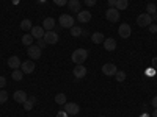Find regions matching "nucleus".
<instances>
[{
    "label": "nucleus",
    "mask_w": 157,
    "mask_h": 117,
    "mask_svg": "<svg viewBox=\"0 0 157 117\" xmlns=\"http://www.w3.org/2000/svg\"><path fill=\"white\" fill-rule=\"evenodd\" d=\"M88 58V51L85 48H77L72 51V55H71V59L75 62V64H83Z\"/></svg>",
    "instance_id": "f257e3e1"
},
{
    "label": "nucleus",
    "mask_w": 157,
    "mask_h": 117,
    "mask_svg": "<svg viewBox=\"0 0 157 117\" xmlns=\"http://www.w3.org/2000/svg\"><path fill=\"white\" fill-rule=\"evenodd\" d=\"M58 22H60V27L61 28H72L74 27V17L71 16V14H61L60 16V19H58Z\"/></svg>",
    "instance_id": "f03ea898"
},
{
    "label": "nucleus",
    "mask_w": 157,
    "mask_h": 117,
    "mask_svg": "<svg viewBox=\"0 0 157 117\" xmlns=\"http://www.w3.org/2000/svg\"><path fill=\"white\" fill-rule=\"evenodd\" d=\"M64 111H66L68 115H77L78 112H80V106L74 101H66L64 103Z\"/></svg>",
    "instance_id": "7ed1b4c3"
},
{
    "label": "nucleus",
    "mask_w": 157,
    "mask_h": 117,
    "mask_svg": "<svg viewBox=\"0 0 157 117\" xmlns=\"http://www.w3.org/2000/svg\"><path fill=\"white\" fill-rule=\"evenodd\" d=\"M151 23H152V16H149L148 12H143V14H140L137 17V25L138 27H149Z\"/></svg>",
    "instance_id": "20e7f679"
},
{
    "label": "nucleus",
    "mask_w": 157,
    "mask_h": 117,
    "mask_svg": "<svg viewBox=\"0 0 157 117\" xmlns=\"http://www.w3.org/2000/svg\"><path fill=\"white\" fill-rule=\"evenodd\" d=\"M105 17H107L109 22H118V20H120V11H118L115 6H110L105 11Z\"/></svg>",
    "instance_id": "39448f33"
},
{
    "label": "nucleus",
    "mask_w": 157,
    "mask_h": 117,
    "mask_svg": "<svg viewBox=\"0 0 157 117\" xmlns=\"http://www.w3.org/2000/svg\"><path fill=\"white\" fill-rule=\"evenodd\" d=\"M43 39L47 42V45H54V44L58 42L60 37H58V34H57L54 30H50V31H46V33H44V37H43Z\"/></svg>",
    "instance_id": "423d86ee"
},
{
    "label": "nucleus",
    "mask_w": 157,
    "mask_h": 117,
    "mask_svg": "<svg viewBox=\"0 0 157 117\" xmlns=\"http://www.w3.org/2000/svg\"><path fill=\"white\" fill-rule=\"evenodd\" d=\"M41 50H43V48H39L38 45H30V47H27V53H29L30 59H39V58H41Z\"/></svg>",
    "instance_id": "0eeeda50"
},
{
    "label": "nucleus",
    "mask_w": 157,
    "mask_h": 117,
    "mask_svg": "<svg viewBox=\"0 0 157 117\" xmlns=\"http://www.w3.org/2000/svg\"><path fill=\"white\" fill-rule=\"evenodd\" d=\"M44 33H46V30L43 28V25H33V28L30 30V34L35 39H43L44 37Z\"/></svg>",
    "instance_id": "6e6552de"
},
{
    "label": "nucleus",
    "mask_w": 157,
    "mask_h": 117,
    "mask_svg": "<svg viewBox=\"0 0 157 117\" xmlns=\"http://www.w3.org/2000/svg\"><path fill=\"white\" fill-rule=\"evenodd\" d=\"M130 33H132V28H130L129 23H121L120 28H118V34H120L123 39H127L130 36Z\"/></svg>",
    "instance_id": "1a4fd4ad"
},
{
    "label": "nucleus",
    "mask_w": 157,
    "mask_h": 117,
    "mask_svg": "<svg viewBox=\"0 0 157 117\" xmlns=\"http://www.w3.org/2000/svg\"><path fill=\"white\" fill-rule=\"evenodd\" d=\"M68 8L71 12H80L82 11V2L80 0H68Z\"/></svg>",
    "instance_id": "9d476101"
},
{
    "label": "nucleus",
    "mask_w": 157,
    "mask_h": 117,
    "mask_svg": "<svg viewBox=\"0 0 157 117\" xmlns=\"http://www.w3.org/2000/svg\"><path fill=\"white\" fill-rule=\"evenodd\" d=\"M77 20L82 23H88L91 20V12L88 9H82L80 12H77Z\"/></svg>",
    "instance_id": "9b49d317"
},
{
    "label": "nucleus",
    "mask_w": 157,
    "mask_h": 117,
    "mask_svg": "<svg viewBox=\"0 0 157 117\" xmlns=\"http://www.w3.org/2000/svg\"><path fill=\"white\" fill-rule=\"evenodd\" d=\"M102 72H104V75L112 76V75H115V73L118 72V69H116V66H115V64H112V62H107V64H104V66H102Z\"/></svg>",
    "instance_id": "f8f14e48"
},
{
    "label": "nucleus",
    "mask_w": 157,
    "mask_h": 117,
    "mask_svg": "<svg viewBox=\"0 0 157 117\" xmlns=\"http://www.w3.org/2000/svg\"><path fill=\"white\" fill-rule=\"evenodd\" d=\"M86 75V67L83 64H75V69H74V76L75 78H83Z\"/></svg>",
    "instance_id": "ddd939ff"
},
{
    "label": "nucleus",
    "mask_w": 157,
    "mask_h": 117,
    "mask_svg": "<svg viewBox=\"0 0 157 117\" xmlns=\"http://www.w3.org/2000/svg\"><path fill=\"white\" fill-rule=\"evenodd\" d=\"M8 66H10V67H11L13 70H16V69H21L22 62H21L19 56H11V58H8Z\"/></svg>",
    "instance_id": "4468645a"
},
{
    "label": "nucleus",
    "mask_w": 157,
    "mask_h": 117,
    "mask_svg": "<svg viewBox=\"0 0 157 117\" xmlns=\"http://www.w3.org/2000/svg\"><path fill=\"white\" fill-rule=\"evenodd\" d=\"M21 70H22L24 73H33V70H35V62H33V61H25V62H22Z\"/></svg>",
    "instance_id": "2eb2a0df"
},
{
    "label": "nucleus",
    "mask_w": 157,
    "mask_h": 117,
    "mask_svg": "<svg viewBox=\"0 0 157 117\" xmlns=\"http://www.w3.org/2000/svg\"><path fill=\"white\" fill-rule=\"evenodd\" d=\"M104 48H105L107 51H113L116 48V41L113 37H107L105 41H104Z\"/></svg>",
    "instance_id": "dca6fc26"
},
{
    "label": "nucleus",
    "mask_w": 157,
    "mask_h": 117,
    "mask_svg": "<svg viewBox=\"0 0 157 117\" xmlns=\"http://www.w3.org/2000/svg\"><path fill=\"white\" fill-rule=\"evenodd\" d=\"M13 97H14V101H16V103H22V105H24V101L29 98V95L25 94L24 90H16V92H14V95H13Z\"/></svg>",
    "instance_id": "f3484780"
},
{
    "label": "nucleus",
    "mask_w": 157,
    "mask_h": 117,
    "mask_svg": "<svg viewBox=\"0 0 157 117\" xmlns=\"http://www.w3.org/2000/svg\"><path fill=\"white\" fill-rule=\"evenodd\" d=\"M43 28H44L46 31L54 30V28H55V20L52 19V17H46V19L43 20Z\"/></svg>",
    "instance_id": "a211bd4d"
},
{
    "label": "nucleus",
    "mask_w": 157,
    "mask_h": 117,
    "mask_svg": "<svg viewBox=\"0 0 157 117\" xmlns=\"http://www.w3.org/2000/svg\"><path fill=\"white\" fill-rule=\"evenodd\" d=\"M35 103H36V97H33V95H32V97H29L27 100L24 101V109H25V111H32Z\"/></svg>",
    "instance_id": "6ab92c4d"
},
{
    "label": "nucleus",
    "mask_w": 157,
    "mask_h": 117,
    "mask_svg": "<svg viewBox=\"0 0 157 117\" xmlns=\"http://www.w3.org/2000/svg\"><path fill=\"white\" fill-rule=\"evenodd\" d=\"M91 41H93L94 44H101V42H104V41H105V39H104V34H102V33L96 31V33H93V34H91Z\"/></svg>",
    "instance_id": "aec40b11"
},
{
    "label": "nucleus",
    "mask_w": 157,
    "mask_h": 117,
    "mask_svg": "<svg viewBox=\"0 0 157 117\" xmlns=\"http://www.w3.org/2000/svg\"><path fill=\"white\" fill-rule=\"evenodd\" d=\"M33 41H35V37H33L32 34H24V36H22V44H24L25 47L33 45Z\"/></svg>",
    "instance_id": "412c9836"
},
{
    "label": "nucleus",
    "mask_w": 157,
    "mask_h": 117,
    "mask_svg": "<svg viewBox=\"0 0 157 117\" xmlns=\"http://www.w3.org/2000/svg\"><path fill=\"white\" fill-rule=\"evenodd\" d=\"M21 28H22L24 31H29V30H32V28H33V23H32V20H30V19H24V20L21 22Z\"/></svg>",
    "instance_id": "4be33fe9"
},
{
    "label": "nucleus",
    "mask_w": 157,
    "mask_h": 117,
    "mask_svg": "<svg viewBox=\"0 0 157 117\" xmlns=\"http://www.w3.org/2000/svg\"><path fill=\"white\" fill-rule=\"evenodd\" d=\"M22 76H24V72L21 70V69H16V70H13L11 72V78L14 81H21L22 80Z\"/></svg>",
    "instance_id": "5701e85b"
},
{
    "label": "nucleus",
    "mask_w": 157,
    "mask_h": 117,
    "mask_svg": "<svg viewBox=\"0 0 157 117\" xmlns=\"http://www.w3.org/2000/svg\"><path fill=\"white\" fill-rule=\"evenodd\" d=\"M127 6H129V0H116V5H115V8H116L118 11L126 9Z\"/></svg>",
    "instance_id": "b1692460"
},
{
    "label": "nucleus",
    "mask_w": 157,
    "mask_h": 117,
    "mask_svg": "<svg viewBox=\"0 0 157 117\" xmlns=\"http://www.w3.org/2000/svg\"><path fill=\"white\" fill-rule=\"evenodd\" d=\"M71 36H74V37L83 36V30H82L80 27H77V25H74V27L71 28Z\"/></svg>",
    "instance_id": "393cba45"
},
{
    "label": "nucleus",
    "mask_w": 157,
    "mask_h": 117,
    "mask_svg": "<svg viewBox=\"0 0 157 117\" xmlns=\"http://www.w3.org/2000/svg\"><path fill=\"white\" fill-rule=\"evenodd\" d=\"M55 103H57V105H64V103H66V95H64L63 92L57 94L55 95Z\"/></svg>",
    "instance_id": "a878e982"
},
{
    "label": "nucleus",
    "mask_w": 157,
    "mask_h": 117,
    "mask_svg": "<svg viewBox=\"0 0 157 117\" xmlns=\"http://www.w3.org/2000/svg\"><path fill=\"white\" fill-rule=\"evenodd\" d=\"M146 12H148L149 16H154L155 12H157V8H155V5H154V3H148V5H146Z\"/></svg>",
    "instance_id": "bb28decb"
},
{
    "label": "nucleus",
    "mask_w": 157,
    "mask_h": 117,
    "mask_svg": "<svg viewBox=\"0 0 157 117\" xmlns=\"http://www.w3.org/2000/svg\"><path fill=\"white\" fill-rule=\"evenodd\" d=\"M115 76H116V81L123 83V81L126 80V72H124V70H118V72L115 73Z\"/></svg>",
    "instance_id": "cd10ccee"
},
{
    "label": "nucleus",
    "mask_w": 157,
    "mask_h": 117,
    "mask_svg": "<svg viewBox=\"0 0 157 117\" xmlns=\"http://www.w3.org/2000/svg\"><path fill=\"white\" fill-rule=\"evenodd\" d=\"M6 100H8V92L5 89H2L0 90V103H5Z\"/></svg>",
    "instance_id": "c85d7f7f"
},
{
    "label": "nucleus",
    "mask_w": 157,
    "mask_h": 117,
    "mask_svg": "<svg viewBox=\"0 0 157 117\" xmlns=\"http://www.w3.org/2000/svg\"><path fill=\"white\" fill-rule=\"evenodd\" d=\"M36 45H38L39 48H44V47L47 45V42L44 41V39H38V44H36Z\"/></svg>",
    "instance_id": "c756f323"
},
{
    "label": "nucleus",
    "mask_w": 157,
    "mask_h": 117,
    "mask_svg": "<svg viewBox=\"0 0 157 117\" xmlns=\"http://www.w3.org/2000/svg\"><path fill=\"white\" fill-rule=\"evenodd\" d=\"M5 86H6V78L0 75V89H3Z\"/></svg>",
    "instance_id": "7c9ffc66"
},
{
    "label": "nucleus",
    "mask_w": 157,
    "mask_h": 117,
    "mask_svg": "<svg viewBox=\"0 0 157 117\" xmlns=\"http://www.w3.org/2000/svg\"><path fill=\"white\" fill-rule=\"evenodd\" d=\"M83 2H85V5H86V6H94L98 0H83Z\"/></svg>",
    "instance_id": "2f4dec72"
},
{
    "label": "nucleus",
    "mask_w": 157,
    "mask_h": 117,
    "mask_svg": "<svg viewBox=\"0 0 157 117\" xmlns=\"http://www.w3.org/2000/svg\"><path fill=\"white\" fill-rule=\"evenodd\" d=\"M54 3L58 5V6H63V5H66V3H68V0H54Z\"/></svg>",
    "instance_id": "473e14b6"
},
{
    "label": "nucleus",
    "mask_w": 157,
    "mask_h": 117,
    "mask_svg": "<svg viewBox=\"0 0 157 117\" xmlns=\"http://www.w3.org/2000/svg\"><path fill=\"white\" fill-rule=\"evenodd\" d=\"M148 28H149V31H151V33H157V25H155V23H151Z\"/></svg>",
    "instance_id": "72a5a7b5"
},
{
    "label": "nucleus",
    "mask_w": 157,
    "mask_h": 117,
    "mask_svg": "<svg viewBox=\"0 0 157 117\" xmlns=\"http://www.w3.org/2000/svg\"><path fill=\"white\" fill-rule=\"evenodd\" d=\"M151 66H152V69H154V70H157V56H154V58H152Z\"/></svg>",
    "instance_id": "f704fd0d"
},
{
    "label": "nucleus",
    "mask_w": 157,
    "mask_h": 117,
    "mask_svg": "<svg viewBox=\"0 0 157 117\" xmlns=\"http://www.w3.org/2000/svg\"><path fill=\"white\" fill-rule=\"evenodd\" d=\"M57 117H68V114H66V111H60L57 114Z\"/></svg>",
    "instance_id": "c9c22d12"
},
{
    "label": "nucleus",
    "mask_w": 157,
    "mask_h": 117,
    "mask_svg": "<svg viewBox=\"0 0 157 117\" xmlns=\"http://www.w3.org/2000/svg\"><path fill=\"white\" fill-rule=\"evenodd\" d=\"M151 103H152V106H154V108H157V95H155V97H152Z\"/></svg>",
    "instance_id": "e433bc0d"
},
{
    "label": "nucleus",
    "mask_w": 157,
    "mask_h": 117,
    "mask_svg": "<svg viewBox=\"0 0 157 117\" xmlns=\"http://www.w3.org/2000/svg\"><path fill=\"white\" fill-rule=\"evenodd\" d=\"M109 5L110 6H115L116 5V0H109Z\"/></svg>",
    "instance_id": "4c0bfd02"
},
{
    "label": "nucleus",
    "mask_w": 157,
    "mask_h": 117,
    "mask_svg": "<svg viewBox=\"0 0 157 117\" xmlns=\"http://www.w3.org/2000/svg\"><path fill=\"white\" fill-rule=\"evenodd\" d=\"M152 117H157V108H154V112H152Z\"/></svg>",
    "instance_id": "58836bf2"
},
{
    "label": "nucleus",
    "mask_w": 157,
    "mask_h": 117,
    "mask_svg": "<svg viewBox=\"0 0 157 117\" xmlns=\"http://www.w3.org/2000/svg\"><path fill=\"white\" fill-rule=\"evenodd\" d=\"M101 117H104V115H101Z\"/></svg>",
    "instance_id": "ea45409f"
}]
</instances>
